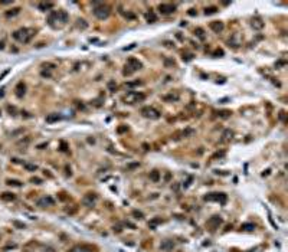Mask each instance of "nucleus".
<instances>
[{
	"label": "nucleus",
	"instance_id": "f257e3e1",
	"mask_svg": "<svg viewBox=\"0 0 288 252\" xmlns=\"http://www.w3.org/2000/svg\"><path fill=\"white\" fill-rule=\"evenodd\" d=\"M35 33H36L35 29H30V28H20V29H17V30L13 32V38L16 39L17 42H20V43H28V42L35 36Z\"/></svg>",
	"mask_w": 288,
	"mask_h": 252
},
{
	"label": "nucleus",
	"instance_id": "f03ea898",
	"mask_svg": "<svg viewBox=\"0 0 288 252\" xmlns=\"http://www.w3.org/2000/svg\"><path fill=\"white\" fill-rule=\"evenodd\" d=\"M92 10H94V15L98 17V19H107V17L110 16V13H111V9L108 7V4H105V3H98V1H94L92 3Z\"/></svg>",
	"mask_w": 288,
	"mask_h": 252
},
{
	"label": "nucleus",
	"instance_id": "7ed1b4c3",
	"mask_svg": "<svg viewBox=\"0 0 288 252\" xmlns=\"http://www.w3.org/2000/svg\"><path fill=\"white\" fill-rule=\"evenodd\" d=\"M68 13L65 10H58V12H52L49 17H48V23L52 28H55V22H61V25H65L68 22Z\"/></svg>",
	"mask_w": 288,
	"mask_h": 252
},
{
	"label": "nucleus",
	"instance_id": "20e7f679",
	"mask_svg": "<svg viewBox=\"0 0 288 252\" xmlns=\"http://www.w3.org/2000/svg\"><path fill=\"white\" fill-rule=\"evenodd\" d=\"M141 62L136 59V58H128V61H127V65H125V69H124V75H131V74H134L136 71L138 69H141Z\"/></svg>",
	"mask_w": 288,
	"mask_h": 252
},
{
	"label": "nucleus",
	"instance_id": "39448f33",
	"mask_svg": "<svg viewBox=\"0 0 288 252\" xmlns=\"http://www.w3.org/2000/svg\"><path fill=\"white\" fill-rule=\"evenodd\" d=\"M205 200L207 202H219L220 205H225L228 197L225 193H209L207 196H205Z\"/></svg>",
	"mask_w": 288,
	"mask_h": 252
},
{
	"label": "nucleus",
	"instance_id": "423d86ee",
	"mask_svg": "<svg viewBox=\"0 0 288 252\" xmlns=\"http://www.w3.org/2000/svg\"><path fill=\"white\" fill-rule=\"evenodd\" d=\"M141 114H143L146 118H150V120H157V118H160V113H159L156 108H153V107H144V108L141 110Z\"/></svg>",
	"mask_w": 288,
	"mask_h": 252
},
{
	"label": "nucleus",
	"instance_id": "0eeeda50",
	"mask_svg": "<svg viewBox=\"0 0 288 252\" xmlns=\"http://www.w3.org/2000/svg\"><path fill=\"white\" fill-rule=\"evenodd\" d=\"M146 98L144 94H138V92H128L127 95H124V101L128 102V104H134V102H138V101H143Z\"/></svg>",
	"mask_w": 288,
	"mask_h": 252
},
{
	"label": "nucleus",
	"instance_id": "6e6552de",
	"mask_svg": "<svg viewBox=\"0 0 288 252\" xmlns=\"http://www.w3.org/2000/svg\"><path fill=\"white\" fill-rule=\"evenodd\" d=\"M222 222H223V220H222V218H220V216H218V215H215V216H212V218L207 220L206 226H207V228H209V229L213 232V231H216L220 225H222Z\"/></svg>",
	"mask_w": 288,
	"mask_h": 252
},
{
	"label": "nucleus",
	"instance_id": "1a4fd4ad",
	"mask_svg": "<svg viewBox=\"0 0 288 252\" xmlns=\"http://www.w3.org/2000/svg\"><path fill=\"white\" fill-rule=\"evenodd\" d=\"M159 12L161 15H171V13L176 12V6L171 4V3H161L159 6Z\"/></svg>",
	"mask_w": 288,
	"mask_h": 252
},
{
	"label": "nucleus",
	"instance_id": "9d476101",
	"mask_svg": "<svg viewBox=\"0 0 288 252\" xmlns=\"http://www.w3.org/2000/svg\"><path fill=\"white\" fill-rule=\"evenodd\" d=\"M95 202H97V195L95 193H86L84 196V199H82V205L86 206V207H91V206L95 205Z\"/></svg>",
	"mask_w": 288,
	"mask_h": 252
},
{
	"label": "nucleus",
	"instance_id": "9b49d317",
	"mask_svg": "<svg viewBox=\"0 0 288 252\" xmlns=\"http://www.w3.org/2000/svg\"><path fill=\"white\" fill-rule=\"evenodd\" d=\"M53 205H55V200L51 196H43V197H40L38 200V206L39 207H48V206H53Z\"/></svg>",
	"mask_w": 288,
	"mask_h": 252
},
{
	"label": "nucleus",
	"instance_id": "f8f14e48",
	"mask_svg": "<svg viewBox=\"0 0 288 252\" xmlns=\"http://www.w3.org/2000/svg\"><path fill=\"white\" fill-rule=\"evenodd\" d=\"M241 42H242V38H241V35L239 33H234L231 38H229V40H228L229 46H232V48H238V46L241 45Z\"/></svg>",
	"mask_w": 288,
	"mask_h": 252
},
{
	"label": "nucleus",
	"instance_id": "ddd939ff",
	"mask_svg": "<svg viewBox=\"0 0 288 252\" xmlns=\"http://www.w3.org/2000/svg\"><path fill=\"white\" fill-rule=\"evenodd\" d=\"M209 28H210L215 33H220V32L223 30L225 25H223V22H220V20H215V22H210Z\"/></svg>",
	"mask_w": 288,
	"mask_h": 252
},
{
	"label": "nucleus",
	"instance_id": "4468645a",
	"mask_svg": "<svg viewBox=\"0 0 288 252\" xmlns=\"http://www.w3.org/2000/svg\"><path fill=\"white\" fill-rule=\"evenodd\" d=\"M251 26L254 28L255 30H261L264 28V22L259 17H255V19H252V22H251Z\"/></svg>",
	"mask_w": 288,
	"mask_h": 252
},
{
	"label": "nucleus",
	"instance_id": "2eb2a0df",
	"mask_svg": "<svg viewBox=\"0 0 288 252\" xmlns=\"http://www.w3.org/2000/svg\"><path fill=\"white\" fill-rule=\"evenodd\" d=\"M25 92H26V85L23 84V82H19L16 86V97L17 98H22L25 95Z\"/></svg>",
	"mask_w": 288,
	"mask_h": 252
},
{
	"label": "nucleus",
	"instance_id": "dca6fc26",
	"mask_svg": "<svg viewBox=\"0 0 288 252\" xmlns=\"http://www.w3.org/2000/svg\"><path fill=\"white\" fill-rule=\"evenodd\" d=\"M38 7H39V10L46 12V10H49V9L53 7V3H52V1H42V3L38 4Z\"/></svg>",
	"mask_w": 288,
	"mask_h": 252
},
{
	"label": "nucleus",
	"instance_id": "f3484780",
	"mask_svg": "<svg viewBox=\"0 0 288 252\" xmlns=\"http://www.w3.org/2000/svg\"><path fill=\"white\" fill-rule=\"evenodd\" d=\"M173 248H174L173 241H164V242H161V245H160V249H163V251H171Z\"/></svg>",
	"mask_w": 288,
	"mask_h": 252
},
{
	"label": "nucleus",
	"instance_id": "a211bd4d",
	"mask_svg": "<svg viewBox=\"0 0 288 252\" xmlns=\"http://www.w3.org/2000/svg\"><path fill=\"white\" fill-rule=\"evenodd\" d=\"M232 137H234L232 130H225L223 134H222V141H229V140H232Z\"/></svg>",
	"mask_w": 288,
	"mask_h": 252
},
{
	"label": "nucleus",
	"instance_id": "6ab92c4d",
	"mask_svg": "<svg viewBox=\"0 0 288 252\" xmlns=\"http://www.w3.org/2000/svg\"><path fill=\"white\" fill-rule=\"evenodd\" d=\"M150 180L154 182V183H157L159 180H160V171H157V170H153L150 171Z\"/></svg>",
	"mask_w": 288,
	"mask_h": 252
},
{
	"label": "nucleus",
	"instance_id": "aec40b11",
	"mask_svg": "<svg viewBox=\"0 0 288 252\" xmlns=\"http://www.w3.org/2000/svg\"><path fill=\"white\" fill-rule=\"evenodd\" d=\"M59 120H61V115H58V114H49V115L46 117V122L52 124V122H56V121H59Z\"/></svg>",
	"mask_w": 288,
	"mask_h": 252
},
{
	"label": "nucleus",
	"instance_id": "412c9836",
	"mask_svg": "<svg viewBox=\"0 0 288 252\" xmlns=\"http://www.w3.org/2000/svg\"><path fill=\"white\" fill-rule=\"evenodd\" d=\"M15 195L13 193H9V192H6V193H3L1 195V200H6V202H12V200H15Z\"/></svg>",
	"mask_w": 288,
	"mask_h": 252
},
{
	"label": "nucleus",
	"instance_id": "4be33fe9",
	"mask_svg": "<svg viewBox=\"0 0 288 252\" xmlns=\"http://www.w3.org/2000/svg\"><path fill=\"white\" fill-rule=\"evenodd\" d=\"M241 229L242 231H248V232H252L255 229V225L254 223H243L242 226H241Z\"/></svg>",
	"mask_w": 288,
	"mask_h": 252
},
{
	"label": "nucleus",
	"instance_id": "5701e85b",
	"mask_svg": "<svg viewBox=\"0 0 288 252\" xmlns=\"http://www.w3.org/2000/svg\"><path fill=\"white\" fill-rule=\"evenodd\" d=\"M146 19H147L149 23H154V22L157 20V17H156V15H154L153 12H147V13H146Z\"/></svg>",
	"mask_w": 288,
	"mask_h": 252
},
{
	"label": "nucleus",
	"instance_id": "b1692460",
	"mask_svg": "<svg viewBox=\"0 0 288 252\" xmlns=\"http://www.w3.org/2000/svg\"><path fill=\"white\" fill-rule=\"evenodd\" d=\"M195 35H196V36L199 38V39H202V40H205V38H206V35H205L203 29H200V28L195 29Z\"/></svg>",
	"mask_w": 288,
	"mask_h": 252
},
{
	"label": "nucleus",
	"instance_id": "393cba45",
	"mask_svg": "<svg viewBox=\"0 0 288 252\" xmlns=\"http://www.w3.org/2000/svg\"><path fill=\"white\" fill-rule=\"evenodd\" d=\"M218 7H206L205 9V15L207 16V15H215V13H218Z\"/></svg>",
	"mask_w": 288,
	"mask_h": 252
},
{
	"label": "nucleus",
	"instance_id": "a878e982",
	"mask_svg": "<svg viewBox=\"0 0 288 252\" xmlns=\"http://www.w3.org/2000/svg\"><path fill=\"white\" fill-rule=\"evenodd\" d=\"M89 251H91V249H89L88 246H75L71 252H89Z\"/></svg>",
	"mask_w": 288,
	"mask_h": 252
},
{
	"label": "nucleus",
	"instance_id": "bb28decb",
	"mask_svg": "<svg viewBox=\"0 0 288 252\" xmlns=\"http://www.w3.org/2000/svg\"><path fill=\"white\" fill-rule=\"evenodd\" d=\"M23 167L26 168L28 171H36V170H38V166H36V164H29V163H25Z\"/></svg>",
	"mask_w": 288,
	"mask_h": 252
},
{
	"label": "nucleus",
	"instance_id": "cd10ccee",
	"mask_svg": "<svg viewBox=\"0 0 288 252\" xmlns=\"http://www.w3.org/2000/svg\"><path fill=\"white\" fill-rule=\"evenodd\" d=\"M7 185H9V186H16V187H20V186H22V182H19V180H12V179H9V180H7Z\"/></svg>",
	"mask_w": 288,
	"mask_h": 252
},
{
	"label": "nucleus",
	"instance_id": "c85d7f7f",
	"mask_svg": "<svg viewBox=\"0 0 288 252\" xmlns=\"http://www.w3.org/2000/svg\"><path fill=\"white\" fill-rule=\"evenodd\" d=\"M164 100L166 101H176V100H179V95H177V94H174V95H173V94H171V95H166Z\"/></svg>",
	"mask_w": 288,
	"mask_h": 252
},
{
	"label": "nucleus",
	"instance_id": "c756f323",
	"mask_svg": "<svg viewBox=\"0 0 288 252\" xmlns=\"http://www.w3.org/2000/svg\"><path fill=\"white\" fill-rule=\"evenodd\" d=\"M108 89H110V91H115V89H117V84H115L114 81H110V82H108Z\"/></svg>",
	"mask_w": 288,
	"mask_h": 252
},
{
	"label": "nucleus",
	"instance_id": "7c9ffc66",
	"mask_svg": "<svg viewBox=\"0 0 288 252\" xmlns=\"http://www.w3.org/2000/svg\"><path fill=\"white\" fill-rule=\"evenodd\" d=\"M192 134H195V131H193L192 128H187V130H185V131L182 133L183 137H189V135H192Z\"/></svg>",
	"mask_w": 288,
	"mask_h": 252
},
{
	"label": "nucleus",
	"instance_id": "2f4dec72",
	"mask_svg": "<svg viewBox=\"0 0 288 252\" xmlns=\"http://www.w3.org/2000/svg\"><path fill=\"white\" fill-rule=\"evenodd\" d=\"M141 84H143L141 81H134V82H127L125 85H127L128 88H133V86H137V85H141Z\"/></svg>",
	"mask_w": 288,
	"mask_h": 252
},
{
	"label": "nucleus",
	"instance_id": "473e14b6",
	"mask_svg": "<svg viewBox=\"0 0 288 252\" xmlns=\"http://www.w3.org/2000/svg\"><path fill=\"white\" fill-rule=\"evenodd\" d=\"M19 12H20V9H19V7H17V9H13V12H7V13H6V16H7V17H10V16H15V15H17V13H19Z\"/></svg>",
	"mask_w": 288,
	"mask_h": 252
},
{
	"label": "nucleus",
	"instance_id": "72a5a7b5",
	"mask_svg": "<svg viewBox=\"0 0 288 252\" xmlns=\"http://www.w3.org/2000/svg\"><path fill=\"white\" fill-rule=\"evenodd\" d=\"M218 114H219V117H222V118H228L231 115V111H220Z\"/></svg>",
	"mask_w": 288,
	"mask_h": 252
},
{
	"label": "nucleus",
	"instance_id": "f704fd0d",
	"mask_svg": "<svg viewBox=\"0 0 288 252\" xmlns=\"http://www.w3.org/2000/svg\"><path fill=\"white\" fill-rule=\"evenodd\" d=\"M192 59H193L192 53H183V61H192Z\"/></svg>",
	"mask_w": 288,
	"mask_h": 252
},
{
	"label": "nucleus",
	"instance_id": "c9c22d12",
	"mask_svg": "<svg viewBox=\"0 0 288 252\" xmlns=\"http://www.w3.org/2000/svg\"><path fill=\"white\" fill-rule=\"evenodd\" d=\"M133 215L136 216V219H143V218H144V215H143L141 212H138V210H134V212H133Z\"/></svg>",
	"mask_w": 288,
	"mask_h": 252
},
{
	"label": "nucleus",
	"instance_id": "e433bc0d",
	"mask_svg": "<svg viewBox=\"0 0 288 252\" xmlns=\"http://www.w3.org/2000/svg\"><path fill=\"white\" fill-rule=\"evenodd\" d=\"M30 182H32V183H35V185H40V183H42V180H40L39 177H33Z\"/></svg>",
	"mask_w": 288,
	"mask_h": 252
},
{
	"label": "nucleus",
	"instance_id": "4c0bfd02",
	"mask_svg": "<svg viewBox=\"0 0 288 252\" xmlns=\"http://www.w3.org/2000/svg\"><path fill=\"white\" fill-rule=\"evenodd\" d=\"M159 222H160L159 219H156V220H153L151 223H150V228H151V229H156V225H157Z\"/></svg>",
	"mask_w": 288,
	"mask_h": 252
},
{
	"label": "nucleus",
	"instance_id": "58836bf2",
	"mask_svg": "<svg viewBox=\"0 0 288 252\" xmlns=\"http://www.w3.org/2000/svg\"><path fill=\"white\" fill-rule=\"evenodd\" d=\"M164 65H166V67H170V65L173 67V65H174V61H169V59H166V61H164Z\"/></svg>",
	"mask_w": 288,
	"mask_h": 252
},
{
	"label": "nucleus",
	"instance_id": "ea45409f",
	"mask_svg": "<svg viewBox=\"0 0 288 252\" xmlns=\"http://www.w3.org/2000/svg\"><path fill=\"white\" fill-rule=\"evenodd\" d=\"M13 223H15V226H17V228H22V229L25 228V225H23V223H20V222H16V220H15Z\"/></svg>",
	"mask_w": 288,
	"mask_h": 252
},
{
	"label": "nucleus",
	"instance_id": "a19ab883",
	"mask_svg": "<svg viewBox=\"0 0 288 252\" xmlns=\"http://www.w3.org/2000/svg\"><path fill=\"white\" fill-rule=\"evenodd\" d=\"M213 55H215V56H219V55H223V50H216V52H215V53H213Z\"/></svg>",
	"mask_w": 288,
	"mask_h": 252
},
{
	"label": "nucleus",
	"instance_id": "79ce46f5",
	"mask_svg": "<svg viewBox=\"0 0 288 252\" xmlns=\"http://www.w3.org/2000/svg\"><path fill=\"white\" fill-rule=\"evenodd\" d=\"M189 15H190V16H195V15H196V12H195V9H190V12H189Z\"/></svg>",
	"mask_w": 288,
	"mask_h": 252
},
{
	"label": "nucleus",
	"instance_id": "37998d69",
	"mask_svg": "<svg viewBox=\"0 0 288 252\" xmlns=\"http://www.w3.org/2000/svg\"><path fill=\"white\" fill-rule=\"evenodd\" d=\"M125 130H127V127H121V128H118L120 133H122V131H125Z\"/></svg>",
	"mask_w": 288,
	"mask_h": 252
},
{
	"label": "nucleus",
	"instance_id": "c03bdc74",
	"mask_svg": "<svg viewBox=\"0 0 288 252\" xmlns=\"http://www.w3.org/2000/svg\"><path fill=\"white\" fill-rule=\"evenodd\" d=\"M4 48V45H3V42H0V49H3Z\"/></svg>",
	"mask_w": 288,
	"mask_h": 252
}]
</instances>
